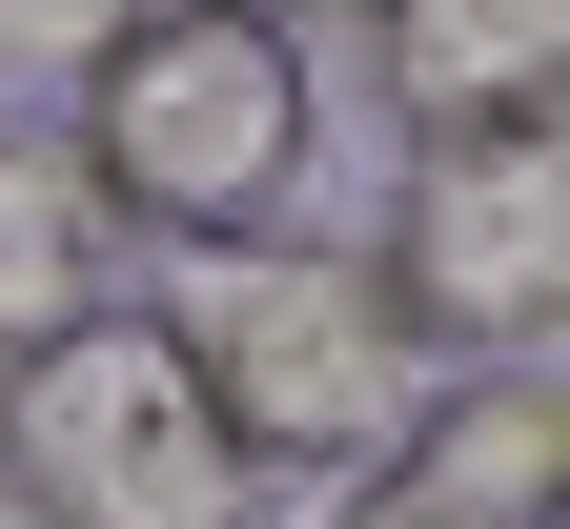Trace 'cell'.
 Here are the masks:
<instances>
[{"label":"cell","mask_w":570,"mask_h":529,"mask_svg":"<svg viewBox=\"0 0 570 529\" xmlns=\"http://www.w3.org/2000/svg\"><path fill=\"white\" fill-rule=\"evenodd\" d=\"M102 245H122V224H102V184H82V143L0 102V366L102 306Z\"/></svg>","instance_id":"obj_7"},{"label":"cell","mask_w":570,"mask_h":529,"mask_svg":"<svg viewBox=\"0 0 570 529\" xmlns=\"http://www.w3.org/2000/svg\"><path fill=\"white\" fill-rule=\"evenodd\" d=\"M367 82H387L407 143L550 123V82H570V0H367Z\"/></svg>","instance_id":"obj_5"},{"label":"cell","mask_w":570,"mask_h":529,"mask_svg":"<svg viewBox=\"0 0 570 529\" xmlns=\"http://www.w3.org/2000/svg\"><path fill=\"white\" fill-rule=\"evenodd\" d=\"M367 285L428 366H510L570 326V164L550 123H489V143H407V184L367 224Z\"/></svg>","instance_id":"obj_4"},{"label":"cell","mask_w":570,"mask_h":529,"mask_svg":"<svg viewBox=\"0 0 570 529\" xmlns=\"http://www.w3.org/2000/svg\"><path fill=\"white\" fill-rule=\"evenodd\" d=\"M0 489L21 529H265V469L164 306H82L0 366Z\"/></svg>","instance_id":"obj_2"},{"label":"cell","mask_w":570,"mask_h":529,"mask_svg":"<svg viewBox=\"0 0 570 529\" xmlns=\"http://www.w3.org/2000/svg\"><path fill=\"white\" fill-rule=\"evenodd\" d=\"M82 184L142 245H245V224L306 204V143H326V82H306V21H245V0H142V21L82 61Z\"/></svg>","instance_id":"obj_1"},{"label":"cell","mask_w":570,"mask_h":529,"mask_svg":"<svg viewBox=\"0 0 570 529\" xmlns=\"http://www.w3.org/2000/svg\"><path fill=\"white\" fill-rule=\"evenodd\" d=\"M387 469H428V489L489 509V529H550V469H570V388H550V346H510V366H428L407 428H387Z\"/></svg>","instance_id":"obj_6"},{"label":"cell","mask_w":570,"mask_h":529,"mask_svg":"<svg viewBox=\"0 0 570 529\" xmlns=\"http://www.w3.org/2000/svg\"><path fill=\"white\" fill-rule=\"evenodd\" d=\"M122 21H142V0H0V82H82Z\"/></svg>","instance_id":"obj_8"},{"label":"cell","mask_w":570,"mask_h":529,"mask_svg":"<svg viewBox=\"0 0 570 529\" xmlns=\"http://www.w3.org/2000/svg\"><path fill=\"white\" fill-rule=\"evenodd\" d=\"M245 21H326V0H245Z\"/></svg>","instance_id":"obj_10"},{"label":"cell","mask_w":570,"mask_h":529,"mask_svg":"<svg viewBox=\"0 0 570 529\" xmlns=\"http://www.w3.org/2000/svg\"><path fill=\"white\" fill-rule=\"evenodd\" d=\"M184 346H204V388H225V428H245V469L285 489V469H387V428H407V388H428V346L387 326V285H367V245H326V224H245V245H204V285L164 306Z\"/></svg>","instance_id":"obj_3"},{"label":"cell","mask_w":570,"mask_h":529,"mask_svg":"<svg viewBox=\"0 0 570 529\" xmlns=\"http://www.w3.org/2000/svg\"><path fill=\"white\" fill-rule=\"evenodd\" d=\"M326 529H489V509H449L428 469H346V509H326Z\"/></svg>","instance_id":"obj_9"}]
</instances>
